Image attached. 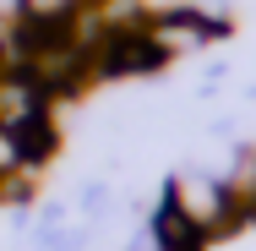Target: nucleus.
Listing matches in <instances>:
<instances>
[{
	"label": "nucleus",
	"instance_id": "3",
	"mask_svg": "<svg viewBox=\"0 0 256 251\" xmlns=\"http://www.w3.org/2000/svg\"><path fill=\"white\" fill-rule=\"evenodd\" d=\"M44 115H54V104L28 71H0V126L6 131H22Z\"/></svg>",
	"mask_w": 256,
	"mask_h": 251
},
{
	"label": "nucleus",
	"instance_id": "6",
	"mask_svg": "<svg viewBox=\"0 0 256 251\" xmlns=\"http://www.w3.org/2000/svg\"><path fill=\"white\" fill-rule=\"evenodd\" d=\"M22 17V0H0V22H16Z\"/></svg>",
	"mask_w": 256,
	"mask_h": 251
},
{
	"label": "nucleus",
	"instance_id": "2",
	"mask_svg": "<svg viewBox=\"0 0 256 251\" xmlns=\"http://www.w3.org/2000/svg\"><path fill=\"white\" fill-rule=\"evenodd\" d=\"M142 39L148 50L164 60H180V55H196L202 44H212V22L202 11H180V17H158V22H142Z\"/></svg>",
	"mask_w": 256,
	"mask_h": 251
},
{
	"label": "nucleus",
	"instance_id": "5",
	"mask_svg": "<svg viewBox=\"0 0 256 251\" xmlns=\"http://www.w3.org/2000/svg\"><path fill=\"white\" fill-rule=\"evenodd\" d=\"M11 169H22V142H16V131L0 126V175H11Z\"/></svg>",
	"mask_w": 256,
	"mask_h": 251
},
{
	"label": "nucleus",
	"instance_id": "1",
	"mask_svg": "<svg viewBox=\"0 0 256 251\" xmlns=\"http://www.w3.org/2000/svg\"><path fill=\"white\" fill-rule=\"evenodd\" d=\"M169 207L202 235H229V229H240V218H234V207H229V191H224V180L218 175H180L174 186H169Z\"/></svg>",
	"mask_w": 256,
	"mask_h": 251
},
{
	"label": "nucleus",
	"instance_id": "4",
	"mask_svg": "<svg viewBox=\"0 0 256 251\" xmlns=\"http://www.w3.org/2000/svg\"><path fill=\"white\" fill-rule=\"evenodd\" d=\"M82 0H22V17L28 22H66Z\"/></svg>",
	"mask_w": 256,
	"mask_h": 251
}]
</instances>
